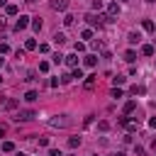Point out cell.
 <instances>
[{"label":"cell","mask_w":156,"mask_h":156,"mask_svg":"<svg viewBox=\"0 0 156 156\" xmlns=\"http://www.w3.org/2000/svg\"><path fill=\"white\" fill-rule=\"evenodd\" d=\"M0 83H2V76H0Z\"/></svg>","instance_id":"47"},{"label":"cell","mask_w":156,"mask_h":156,"mask_svg":"<svg viewBox=\"0 0 156 156\" xmlns=\"http://www.w3.org/2000/svg\"><path fill=\"white\" fill-rule=\"evenodd\" d=\"M151 146H154V149H156V139H154V141H151Z\"/></svg>","instance_id":"44"},{"label":"cell","mask_w":156,"mask_h":156,"mask_svg":"<svg viewBox=\"0 0 156 156\" xmlns=\"http://www.w3.org/2000/svg\"><path fill=\"white\" fill-rule=\"evenodd\" d=\"M17 12H20V7H17V5H7V7H5V15H10V17H15Z\"/></svg>","instance_id":"13"},{"label":"cell","mask_w":156,"mask_h":156,"mask_svg":"<svg viewBox=\"0 0 156 156\" xmlns=\"http://www.w3.org/2000/svg\"><path fill=\"white\" fill-rule=\"evenodd\" d=\"M98 129H100V132H107V129H110V122H105V119L98 122Z\"/></svg>","instance_id":"25"},{"label":"cell","mask_w":156,"mask_h":156,"mask_svg":"<svg viewBox=\"0 0 156 156\" xmlns=\"http://www.w3.org/2000/svg\"><path fill=\"white\" fill-rule=\"evenodd\" d=\"M134 110H136V102H134V100H127V102H124V107H122V112H124V115H132Z\"/></svg>","instance_id":"5"},{"label":"cell","mask_w":156,"mask_h":156,"mask_svg":"<svg viewBox=\"0 0 156 156\" xmlns=\"http://www.w3.org/2000/svg\"><path fill=\"white\" fill-rule=\"evenodd\" d=\"M2 29H7V22H5L2 17H0V32H2Z\"/></svg>","instance_id":"40"},{"label":"cell","mask_w":156,"mask_h":156,"mask_svg":"<svg viewBox=\"0 0 156 156\" xmlns=\"http://www.w3.org/2000/svg\"><path fill=\"white\" fill-rule=\"evenodd\" d=\"M149 127H151V129H156V117H151V119H149Z\"/></svg>","instance_id":"38"},{"label":"cell","mask_w":156,"mask_h":156,"mask_svg":"<svg viewBox=\"0 0 156 156\" xmlns=\"http://www.w3.org/2000/svg\"><path fill=\"white\" fill-rule=\"evenodd\" d=\"M136 127H139L136 119H129V122H127V129H129V132H136Z\"/></svg>","instance_id":"26"},{"label":"cell","mask_w":156,"mask_h":156,"mask_svg":"<svg viewBox=\"0 0 156 156\" xmlns=\"http://www.w3.org/2000/svg\"><path fill=\"white\" fill-rule=\"evenodd\" d=\"M24 80H37V73H34V71H29V73H27V78H24Z\"/></svg>","instance_id":"35"},{"label":"cell","mask_w":156,"mask_h":156,"mask_svg":"<svg viewBox=\"0 0 156 156\" xmlns=\"http://www.w3.org/2000/svg\"><path fill=\"white\" fill-rule=\"evenodd\" d=\"M29 27H32V29H34V32H41V20H39V17H34V20H32V24H29Z\"/></svg>","instance_id":"17"},{"label":"cell","mask_w":156,"mask_h":156,"mask_svg":"<svg viewBox=\"0 0 156 156\" xmlns=\"http://www.w3.org/2000/svg\"><path fill=\"white\" fill-rule=\"evenodd\" d=\"M15 156H27V154H22V151H17V154H15Z\"/></svg>","instance_id":"43"},{"label":"cell","mask_w":156,"mask_h":156,"mask_svg":"<svg viewBox=\"0 0 156 156\" xmlns=\"http://www.w3.org/2000/svg\"><path fill=\"white\" fill-rule=\"evenodd\" d=\"M24 49H27V51H34V49H37V41H34V39H27V41H24Z\"/></svg>","instance_id":"20"},{"label":"cell","mask_w":156,"mask_h":156,"mask_svg":"<svg viewBox=\"0 0 156 156\" xmlns=\"http://www.w3.org/2000/svg\"><path fill=\"white\" fill-rule=\"evenodd\" d=\"M68 7V0H51V10H56V12H63Z\"/></svg>","instance_id":"4"},{"label":"cell","mask_w":156,"mask_h":156,"mask_svg":"<svg viewBox=\"0 0 156 156\" xmlns=\"http://www.w3.org/2000/svg\"><path fill=\"white\" fill-rule=\"evenodd\" d=\"M49 156H61V151H58V149H51V151H49Z\"/></svg>","instance_id":"39"},{"label":"cell","mask_w":156,"mask_h":156,"mask_svg":"<svg viewBox=\"0 0 156 156\" xmlns=\"http://www.w3.org/2000/svg\"><path fill=\"white\" fill-rule=\"evenodd\" d=\"M107 15H110V17H117V15H119V5H117V2H110V5H107Z\"/></svg>","instance_id":"6"},{"label":"cell","mask_w":156,"mask_h":156,"mask_svg":"<svg viewBox=\"0 0 156 156\" xmlns=\"http://www.w3.org/2000/svg\"><path fill=\"white\" fill-rule=\"evenodd\" d=\"M32 24V17H27V15H20V20L15 22V32H22V29H27Z\"/></svg>","instance_id":"2"},{"label":"cell","mask_w":156,"mask_h":156,"mask_svg":"<svg viewBox=\"0 0 156 156\" xmlns=\"http://www.w3.org/2000/svg\"><path fill=\"white\" fill-rule=\"evenodd\" d=\"M34 117H37V112H34V110H20L15 119H17V122H29V119H34Z\"/></svg>","instance_id":"3"},{"label":"cell","mask_w":156,"mask_h":156,"mask_svg":"<svg viewBox=\"0 0 156 156\" xmlns=\"http://www.w3.org/2000/svg\"><path fill=\"white\" fill-rule=\"evenodd\" d=\"M39 146H49V139L46 136H39Z\"/></svg>","instance_id":"36"},{"label":"cell","mask_w":156,"mask_h":156,"mask_svg":"<svg viewBox=\"0 0 156 156\" xmlns=\"http://www.w3.org/2000/svg\"><path fill=\"white\" fill-rule=\"evenodd\" d=\"M39 51L41 54H49V44H39Z\"/></svg>","instance_id":"34"},{"label":"cell","mask_w":156,"mask_h":156,"mask_svg":"<svg viewBox=\"0 0 156 156\" xmlns=\"http://www.w3.org/2000/svg\"><path fill=\"white\" fill-rule=\"evenodd\" d=\"M93 10L100 12V10H102V0H93Z\"/></svg>","instance_id":"31"},{"label":"cell","mask_w":156,"mask_h":156,"mask_svg":"<svg viewBox=\"0 0 156 156\" xmlns=\"http://www.w3.org/2000/svg\"><path fill=\"white\" fill-rule=\"evenodd\" d=\"M63 41H66V34H63V32H56V34H54V44H58V46H61Z\"/></svg>","instance_id":"15"},{"label":"cell","mask_w":156,"mask_h":156,"mask_svg":"<svg viewBox=\"0 0 156 156\" xmlns=\"http://www.w3.org/2000/svg\"><path fill=\"white\" fill-rule=\"evenodd\" d=\"M73 49H76V54H83V51H85V44H83V41H78Z\"/></svg>","instance_id":"29"},{"label":"cell","mask_w":156,"mask_h":156,"mask_svg":"<svg viewBox=\"0 0 156 156\" xmlns=\"http://www.w3.org/2000/svg\"><path fill=\"white\" fill-rule=\"evenodd\" d=\"M112 80H115V88H117V85H122V83H124V80H127V78H124V76H115V78H112Z\"/></svg>","instance_id":"30"},{"label":"cell","mask_w":156,"mask_h":156,"mask_svg":"<svg viewBox=\"0 0 156 156\" xmlns=\"http://www.w3.org/2000/svg\"><path fill=\"white\" fill-rule=\"evenodd\" d=\"M85 66H88V68H95V66H98V56H95V54H88V56H85Z\"/></svg>","instance_id":"9"},{"label":"cell","mask_w":156,"mask_h":156,"mask_svg":"<svg viewBox=\"0 0 156 156\" xmlns=\"http://www.w3.org/2000/svg\"><path fill=\"white\" fill-rule=\"evenodd\" d=\"M2 134H5V127H2V124H0V136H2Z\"/></svg>","instance_id":"42"},{"label":"cell","mask_w":156,"mask_h":156,"mask_svg":"<svg viewBox=\"0 0 156 156\" xmlns=\"http://www.w3.org/2000/svg\"><path fill=\"white\" fill-rule=\"evenodd\" d=\"M63 58H66V56H63V54H58V51H56V54H51V61H54V63H61Z\"/></svg>","instance_id":"21"},{"label":"cell","mask_w":156,"mask_h":156,"mask_svg":"<svg viewBox=\"0 0 156 156\" xmlns=\"http://www.w3.org/2000/svg\"><path fill=\"white\" fill-rule=\"evenodd\" d=\"M95 78H98V76H88V78H85V88H88V90L95 85Z\"/></svg>","instance_id":"23"},{"label":"cell","mask_w":156,"mask_h":156,"mask_svg":"<svg viewBox=\"0 0 156 156\" xmlns=\"http://www.w3.org/2000/svg\"><path fill=\"white\" fill-rule=\"evenodd\" d=\"M141 27H144L146 32H154V29H156V24H154L151 20H141Z\"/></svg>","instance_id":"14"},{"label":"cell","mask_w":156,"mask_h":156,"mask_svg":"<svg viewBox=\"0 0 156 156\" xmlns=\"http://www.w3.org/2000/svg\"><path fill=\"white\" fill-rule=\"evenodd\" d=\"M7 51H10V46L7 44H0V54H7Z\"/></svg>","instance_id":"37"},{"label":"cell","mask_w":156,"mask_h":156,"mask_svg":"<svg viewBox=\"0 0 156 156\" xmlns=\"http://www.w3.org/2000/svg\"><path fill=\"white\" fill-rule=\"evenodd\" d=\"M129 93H132V95H146V88H144V85H132Z\"/></svg>","instance_id":"10"},{"label":"cell","mask_w":156,"mask_h":156,"mask_svg":"<svg viewBox=\"0 0 156 156\" xmlns=\"http://www.w3.org/2000/svg\"><path fill=\"white\" fill-rule=\"evenodd\" d=\"M2 107H5V110H15V107H17V100H5Z\"/></svg>","instance_id":"24"},{"label":"cell","mask_w":156,"mask_h":156,"mask_svg":"<svg viewBox=\"0 0 156 156\" xmlns=\"http://www.w3.org/2000/svg\"><path fill=\"white\" fill-rule=\"evenodd\" d=\"M73 20H76L73 15H66V17H63V24H66V27H71V24H73Z\"/></svg>","instance_id":"27"},{"label":"cell","mask_w":156,"mask_h":156,"mask_svg":"<svg viewBox=\"0 0 156 156\" xmlns=\"http://www.w3.org/2000/svg\"><path fill=\"white\" fill-rule=\"evenodd\" d=\"M124 61H127V63H134V61H136V51H134V49H127V51H124Z\"/></svg>","instance_id":"7"},{"label":"cell","mask_w":156,"mask_h":156,"mask_svg":"<svg viewBox=\"0 0 156 156\" xmlns=\"http://www.w3.org/2000/svg\"><path fill=\"white\" fill-rule=\"evenodd\" d=\"M0 149H2L5 154H12V151H15V144H12V141H2V144H0Z\"/></svg>","instance_id":"12"},{"label":"cell","mask_w":156,"mask_h":156,"mask_svg":"<svg viewBox=\"0 0 156 156\" xmlns=\"http://www.w3.org/2000/svg\"><path fill=\"white\" fill-rule=\"evenodd\" d=\"M68 124H71L68 115H56V117L49 119V127H54V129H63V127H68Z\"/></svg>","instance_id":"1"},{"label":"cell","mask_w":156,"mask_h":156,"mask_svg":"<svg viewBox=\"0 0 156 156\" xmlns=\"http://www.w3.org/2000/svg\"><path fill=\"white\" fill-rule=\"evenodd\" d=\"M139 39H141V37H139V32H129V37H127V41H129V44H139Z\"/></svg>","instance_id":"16"},{"label":"cell","mask_w":156,"mask_h":156,"mask_svg":"<svg viewBox=\"0 0 156 156\" xmlns=\"http://www.w3.org/2000/svg\"><path fill=\"white\" fill-rule=\"evenodd\" d=\"M146 2H156V0H146Z\"/></svg>","instance_id":"46"},{"label":"cell","mask_w":156,"mask_h":156,"mask_svg":"<svg viewBox=\"0 0 156 156\" xmlns=\"http://www.w3.org/2000/svg\"><path fill=\"white\" fill-rule=\"evenodd\" d=\"M80 37H83V39H93V29H83Z\"/></svg>","instance_id":"28"},{"label":"cell","mask_w":156,"mask_h":156,"mask_svg":"<svg viewBox=\"0 0 156 156\" xmlns=\"http://www.w3.org/2000/svg\"><path fill=\"white\" fill-rule=\"evenodd\" d=\"M71 78L80 80V78H83V71H80V68H73V71H71Z\"/></svg>","instance_id":"22"},{"label":"cell","mask_w":156,"mask_h":156,"mask_svg":"<svg viewBox=\"0 0 156 156\" xmlns=\"http://www.w3.org/2000/svg\"><path fill=\"white\" fill-rule=\"evenodd\" d=\"M141 54H144V56H154V46H151V44H144V46H141Z\"/></svg>","instance_id":"18"},{"label":"cell","mask_w":156,"mask_h":156,"mask_svg":"<svg viewBox=\"0 0 156 156\" xmlns=\"http://www.w3.org/2000/svg\"><path fill=\"white\" fill-rule=\"evenodd\" d=\"M124 2H132V0H124Z\"/></svg>","instance_id":"48"},{"label":"cell","mask_w":156,"mask_h":156,"mask_svg":"<svg viewBox=\"0 0 156 156\" xmlns=\"http://www.w3.org/2000/svg\"><path fill=\"white\" fill-rule=\"evenodd\" d=\"M115 156H124V154H122V151H119V154H115Z\"/></svg>","instance_id":"45"},{"label":"cell","mask_w":156,"mask_h":156,"mask_svg":"<svg viewBox=\"0 0 156 156\" xmlns=\"http://www.w3.org/2000/svg\"><path fill=\"white\" fill-rule=\"evenodd\" d=\"M112 98H124V93L119 88H112Z\"/></svg>","instance_id":"33"},{"label":"cell","mask_w":156,"mask_h":156,"mask_svg":"<svg viewBox=\"0 0 156 156\" xmlns=\"http://www.w3.org/2000/svg\"><path fill=\"white\" fill-rule=\"evenodd\" d=\"M2 5H5V7H7V0H0V7H2Z\"/></svg>","instance_id":"41"},{"label":"cell","mask_w":156,"mask_h":156,"mask_svg":"<svg viewBox=\"0 0 156 156\" xmlns=\"http://www.w3.org/2000/svg\"><path fill=\"white\" fill-rule=\"evenodd\" d=\"M37 98H39V93H37V90H27V93H24V102H34Z\"/></svg>","instance_id":"11"},{"label":"cell","mask_w":156,"mask_h":156,"mask_svg":"<svg viewBox=\"0 0 156 156\" xmlns=\"http://www.w3.org/2000/svg\"><path fill=\"white\" fill-rule=\"evenodd\" d=\"M68 146H71V149H78V146H80V136H71V139H68Z\"/></svg>","instance_id":"19"},{"label":"cell","mask_w":156,"mask_h":156,"mask_svg":"<svg viewBox=\"0 0 156 156\" xmlns=\"http://www.w3.org/2000/svg\"><path fill=\"white\" fill-rule=\"evenodd\" d=\"M63 61H66L71 68H78V54H71V56H66Z\"/></svg>","instance_id":"8"},{"label":"cell","mask_w":156,"mask_h":156,"mask_svg":"<svg viewBox=\"0 0 156 156\" xmlns=\"http://www.w3.org/2000/svg\"><path fill=\"white\" fill-rule=\"evenodd\" d=\"M39 71L46 73V71H49V61H41V63H39Z\"/></svg>","instance_id":"32"}]
</instances>
